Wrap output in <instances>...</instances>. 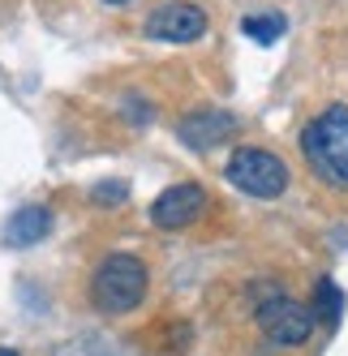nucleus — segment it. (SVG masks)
Listing matches in <instances>:
<instances>
[{
    "label": "nucleus",
    "instance_id": "nucleus-2",
    "mask_svg": "<svg viewBox=\"0 0 348 356\" xmlns=\"http://www.w3.org/2000/svg\"><path fill=\"white\" fill-rule=\"evenodd\" d=\"M142 296H146V262L142 258H134V253H108V258L95 266V279H90L95 309L129 314L142 305Z\"/></svg>",
    "mask_w": 348,
    "mask_h": 356
},
{
    "label": "nucleus",
    "instance_id": "nucleus-7",
    "mask_svg": "<svg viewBox=\"0 0 348 356\" xmlns=\"http://www.w3.org/2000/svg\"><path fill=\"white\" fill-rule=\"evenodd\" d=\"M232 129H237V120H232L228 112H219V108L189 112V116L177 124L181 142H185V146H193V150H211V146H219V142H228V138H232Z\"/></svg>",
    "mask_w": 348,
    "mask_h": 356
},
{
    "label": "nucleus",
    "instance_id": "nucleus-3",
    "mask_svg": "<svg viewBox=\"0 0 348 356\" xmlns=\"http://www.w3.org/2000/svg\"><path fill=\"white\" fill-rule=\"evenodd\" d=\"M254 322L276 348H301L314 335V309L301 305V300H292V296H284L271 284L262 288V300L254 305Z\"/></svg>",
    "mask_w": 348,
    "mask_h": 356
},
{
    "label": "nucleus",
    "instance_id": "nucleus-6",
    "mask_svg": "<svg viewBox=\"0 0 348 356\" xmlns=\"http://www.w3.org/2000/svg\"><path fill=\"white\" fill-rule=\"evenodd\" d=\"M203 211H207V189L193 185V181H185V185L164 189L151 202V223L164 227V232H177V227H189Z\"/></svg>",
    "mask_w": 348,
    "mask_h": 356
},
{
    "label": "nucleus",
    "instance_id": "nucleus-1",
    "mask_svg": "<svg viewBox=\"0 0 348 356\" xmlns=\"http://www.w3.org/2000/svg\"><path fill=\"white\" fill-rule=\"evenodd\" d=\"M301 155L310 172H318V181L348 189V108L344 104L318 112L301 129Z\"/></svg>",
    "mask_w": 348,
    "mask_h": 356
},
{
    "label": "nucleus",
    "instance_id": "nucleus-4",
    "mask_svg": "<svg viewBox=\"0 0 348 356\" xmlns=\"http://www.w3.org/2000/svg\"><path fill=\"white\" fill-rule=\"evenodd\" d=\"M223 176H228V185H237L250 197H280L288 189V163L280 155H271V150H262V146L232 150L228 163H223Z\"/></svg>",
    "mask_w": 348,
    "mask_h": 356
},
{
    "label": "nucleus",
    "instance_id": "nucleus-12",
    "mask_svg": "<svg viewBox=\"0 0 348 356\" xmlns=\"http://www.w3.org/2000/svg\"><path fill=\"white\" fill-rule=\"evenodd\" d=\"M108 5H129V0H108Z\"/></svg>",
    "mask_w": 348,
    "mask_h": 356
},
{
    "label": "nucleus",
    "instance_id": "nucleus-9",
    "mask_svg": "<svg viewBox=\"0 0 348 356\" xmlns=\"http://www.w3.org/2000/svg\"><path fill=\"white\" fill-rule=\"evenodd\" d=\"M340 309H344V292L335 288L331 275H322L318 288H314V314L327 322V326H335V322H340Z\"/></svg>",
    "mask_w": 348,
    "mask_h": 356
},
{
    "label": "nucleus",
    "instance_id": "nucleus-10",
    "mask_svg": "<svg viewBox=\"0 0 348 356\" xmlns=\"http://www.w3.org/2000/svg\"><path fill=\"white\" fill-rule=\"evenodd\" d=\"M284 26H288V22H284L280 13H254V17L241 22V31L250 35L254 43H276V39L284 35Z\"/></svg>",
    "mask_w": 348,
    "mask_h": 356
},
{
    "label": "nucleus",
    "instance_id": "nucleus-8",
    "mask_svg": "<svg viewBox=\"0 0 348 356\" xmlns=\"http://www.w3.org/2000/svg\"><path fill=\"white\" fill-rule=\"evenodd\" d=\"M52 232V211L47 207H22L13 219H9V245H39Z\"/></svg>",
    "mask_w": 348,
    "mask_h": 356
},
{
    "label": "nucleus",
    "instance_id": "nucleus-11",
    "mask_svg": "<svg viewBox=\"0 0 348 356\" xmlns=\"http://www.w3.org/2000/svg\"><path fill=\"white\" fill-rule=\"evenodd\" d=\"M0 356H17V352H13V348H0Z\"/></svg>",
    "mask_w": 348,
    "mask_h": 356
},
{
    "label": "nucleus",
    "instance_id": "nucleus-5",
    "mask_svg": "<svg viewBox=\"0 0 348 356\" xmlns=\"http://www.w3.org/2000/svg\"><path fill=\"white\" fill-rule=\"evenodd\" d=\"M146 35L164 39V43H193V39L207 35V13L198 5H189V0H168V5L151 9Z\"/></svg>",
    "mask_w": 348,
    "mask_h": 356
}]
</instances>
